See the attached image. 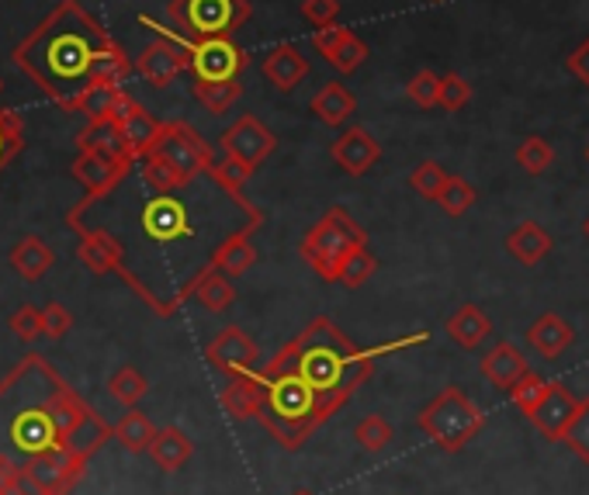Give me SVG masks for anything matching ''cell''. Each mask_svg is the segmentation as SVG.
I'll use <instances>...</instances> for the list:
<instances>
[{
	"instance_id": "obj_45",
	"label": "cell",
	"mask_w": 589,
	"mask_h": 495,
	"mask_svg": "<svg viewBox=\"0 0 589 495\" xmlns=\"http://www.w3.org/2000/svg\"><path fill=\"white\" fill-rule=\"evenodd\" d=\"M561 443H569L572 454L582 464H589V398H579V413L572 416V422H569V430H565Z\"/></svg>"
},
{
	"instance_id": "obj_37",
	"label": "cell",
	"mask_w": 589,
	"mask_h": 495,
	"mask_svg": "<svg viewBox=\"0 0 589 495\" xmlns=\"http://www.w3.org/2000/svg\"><path fill=\"white\" fill-rule=\"evenodd\" d=\"M122 98V87L111 84H94L84 98L77 101V111L87 118V122H101V118H114V105Z\"/></svg>"
},
{
	"instance_id": "obj_42",
	"label": "cell",
	"mask_w": 589,
	"mask_h": 495,
	"mask_svg": "<svg viewBox=\"0 0 589 495\" xmlns=\"http://www.w3.org/2000/svg\"><path fill=\"white\" fill-rule=\"evenodd\" d=\"M353 437H358V443L364 447L368 454H382L385 447L392 443V427L385 416H364L358 422V430H353Z\"/></svg>"
},
{
	"instance_id": "obj_36",
	"label": "cell",
	"mask_w": 589,
	"mask_h": 495,
	"mask_svg": "<svg viewBox=\"0 0 589 495\" xmlns=\"http://www.w3.org/2000/svg\"><path fill=\"white\" fill-rule=\"evenodd\" d=\"M253 170H257V167H250V163H243V160H236V156L222 153V160L211 163L208 177L216 180V184L222 187V191H229V195H243V187H247V180L253 177Z\"/></svg>"
},
{
	"instance_id": "obj_21",
	"label": "cell",
	"mask_w": 589,
	"mask_h": 495,
	"mask_svg": "<svg viewBox=\"0 0 589 495\" xmlns=\"http://www.w3.org/2000/svg\"><path fill=\"white\" fill-rule=\"evenodd\" d=\"M264 77H268L281 94H288V90H295L305 77H309V59L298 53V45L281 42V45H274V50L264 56Z\"/></svg>"
},
{
	"instance_id": "obj_23",
	"label": "cell",
	"mask_w": 589,
	"mask_h": 495,
	"mask_svg": "<svg viewBox=\"0 0 589 495\" xmlns=\"http://www.w3.org/2000/svg\"><path fill=\"white\" fill-rule=\"evenodd\" d=\"M527 371H531V367H527V358H524V353L516 350L513 343H506V340L497 343V346H492L486 358H482V374H486V378L497 385V388H506V392H510L516 382H521Z\"/></svg>"
},
{
	"instance_id": "obj_50",
	"label": "cell",
	"mask_w": 589,
	"mask_h": 495,
	"mask_svg": "<svg viewBox=\"0 0 589 495\" xmlns=\"http://www.w3.org/2000/svg\"><path fill=\"white\" fill-rule=\"evenodd\" d=\"M42 326H45V337H50V340H63L69 329H74V316L66 312V305L50 301L42 309Z\"/></svg>"
},
{
	"instance_id": "obj_10",
	"label": "cell",
	"mask_w": 589,
	"mask_h": 495,
	"mask_svg": "<svg viewBox=\"0 0 589 495\" xmlns=\"http://www.w3.org/2000/svg\"><path fill=\"white\" fill-rule=\"evenodd\" d=\"M32 475V482L42 488V495H66L74 488L84 471H87V458L74 454V451H45V454H35L32 461L21 464Z\"/></svg>"
},
{
	"instance_id": "obj_18",
	"label": "cell",
	"mask_w": 589,
	"mask_h": 495,
	"mask_svg": "<svg viewBox=\"0 0 589 495\" xmlns=\"http://www.w3.org/2000/svg\"><path fill=\"white\" fill-rule=\"evenodd\" d=\"M114 122L122 125V132H126L135 156L150 153V146L156 143V135H160V125H163L143 105L132 101L126 90H122V98H118V105H114Z\"/></svg>"
},
{
	"instance_id": "obj_29",
	"label": "cell",
	"mask_w": 589,
	"mask_h": 495,
	"mask_svg": "<svg viewBox=\"0 0 589 495\" xmlns=\"http://www.w3.org/2000/svg\"><path fill=\"white\" fill-rule=\"evenodd\" d=\"M313 111L323 125H347V118L358 111V101H353V94L343 84H326L316 98H313Z\"/></svg>"
},
{
	"instance_id": "obj_27",
	"label": "cell",
	"mask_w": 589,
	"mask_h": 495,
	"mask_svg": "<svg viewBox=\"0 0 589 495\" xmlns=\"http://www.w3.org/2000/svg\"><path fill=\"white\" fill-rule=\"evenodd\" d=\"M53 264H56V253L45 246L39 235H25V240H18L11 246V267L25 280H39Z\"/></svg>"
},
{
	"instance_id": "obj_30",
	"label": "cell",
	"mask_w": 589,
	"mask_h": 495,
	"mask_svg": "<svg viewBox=\"0 0 589 495\" xmlns=\"http://www.w3.org/2000/svg\"><path fill=\"white\" fill-rule=\"evenodd\" d=\"M114 440L126 447L129 454H143L150 451V443L156 437V427H153V419L146 413H139V409H129L122 419L114 422Z\"/></svg>"
},
{
	"instance_id": "obj_8",
	"label": "cell",
	"mask_w": 589,
	"mask_h": 495,
	"mask_svg": "<svg viewBox=\"0 0 589 495\" xmlns=\"http://www.w3.org/2000/svg\"><path fill=\"white\" fill-rule=\"evenodd\" d=\"M153 156H160L163 163H171V167L184 177V180H198V177H208L211 163V146L198 135V129H192L187 122H163L160 125V135L156 143L150 146ZM146 156V153H143Z\"/></svg>"
},
{
	"instance_id": "obj_31",
	"label": "cell",
	"mask_w": 589,
	"mask_h": 495,
	"mask_svg": "<svg viewBox=\"0 0 589 495\" xmlns=\"http://www.w3.org/2000/svg\"><path fill=\"white\" fill-rule=\"evenodd\" d=\"M192 298H198V305H205L208 312H226L229 305L236 301V292H232V285H229V274H222V271H205L201 274V280L195 285V295Z\"/></svg>"
},
{
	"instance_id": "obj_47",
	"label": "cell",
	"mask_w": 589,
	"mask_h": 495,
	"mask_svg": "<svg viewBox=\"0 0 589 495\" xmlns=\"http://www.w3.org/2000/svg\"><path fill=\"white\" fill-rule=\"evenodd\" d=\"M471 98V84L461 74H447L440 77V105L444 111H461Z\"/></svg>"
},
{
	"instance_id": "obj_16",
	"label": "cell",
	"mask_w": 589,
	"mask_h": 495,
	"mask_svg": "<svg viewBox=\"0 0 589 495\" xmlns=\"http://www.w3.org/2000/svg\"><path fill=\"white\" fill-rule=\"evenodd\" d=\"M135 167V163H122V160H111L105 153H77V160L69 163V174H74L84 187H87V195L90 198H101L108 195L111 187L122 180L129 170Z\"/></svg>"
},
{
	"instance_id": "obj_49",
	"label": "cell",
	"mask_w": 589,
	"mask_h": 495,
	"mask_svg": "<svg viewBox=\"0 0 589 495\" xmlns=\"http://www.w3.org/2000/svg\"><path fill=\"white\" fill-rule=\"evenodd\" d=\"M302 18L316 29L337 25L340 18V0H302Z\"/></svg>"
},
{
	"instance_id": "obj_56",
	"label": "cell",
	"mask_w": 589,
	"mask_h": 495,
	"mask_svg": "<svg viewBox=\"0 0 589 495\" xmlns=\"http://www.w3.org/2000/svg\"><path fill=\"white\" fill-rule=\"evenodd\" d=\"M0 94H4V80H0Z\"/></svg>"
},
{
	"instance_id": "obj_53",
	"label": "cell",
	"mask_w": 589,
	"mask_h": 495,
	"mask_svg": "<svg viewBox=\"0 0 589 495\" xmlns=\"http://www.w3.org/2000/svg\"><path fill=\"white\" fill-rule=\"evenodd\" d=\"M569 69H572V77L579 80V84H586L589 87V38L579 45V50L569 56Z\"/></svg>"
},
{
	"instance_id": "obj_34",
	"label": "cell",
	"mask_w": 589,
	"mask_h": 495,
	"mask_svg": "<svg viewBox=\"0 0 589 495\" xmlns=\"http://www.w3.org/2000/svg\"><path fill=\"white\" fill-rule=\"evenodd\" d=\"M135 170H139V177H143L153 191H177V187H187V184H195V180H184L171 163H163L160 156H153V153H146V156H139L135 160Z\"/></svg>"
},
{
	"instance_id": "obj_12",
	"label": "cell",
	"mask_w": 589,
	"mask_h": 495,
	"mask_svg": "<svg viewBox=\"0 0 589 495\" xmlns=\"http://www.w3.org/2000/svg\"><path fill=\"white\" fill-rule=\"evenodd\" d=\"M219 143H222V153L250 163V167H261V163L274 153L277 139H274V132L261 122V118L243 114V118H236V122L222 132Z\"/></svg>"
},
{
	"instance_id": "obj_3",
	"label": "cell",
	"mask_w": 589,
	"mask_h": 495,
	"mask_svg": "<svg viewBox=\"0 0 589 495\" xmlns=\"http://www.w3.org/2000/svg\"><path fill=\"white\" fill-rule=\"evenodd\" d=\"M114 430L69 388L56 367L29 353L0 378V454L18 464L45 451L90 458Z\"/></svg>"
},
{
	"instance_id": "obj_32",
	"label": "cell",
	"mask_w": 589,
	"mask_h": 495,
	"mask_svg": "<svg viewBox=\"0 0 589 495\" xmlns=\"http://www.w3.org/2000/svg\"><path fill=\"white\" fill-rule=\"evenodd\" d=\"M195 98L208 114H226L236 101L243 98V84L240 80H226V84H205L195 80Z\"/></svg>"
},
{
	"instance_id": "obj_51",
	"label": "cell",
	"mask_w": 589,
	"mask_h": 495,
	"mask_svg": "<svg viewBox=\"0 0 589 495\" xmlns=\"http://www.w3.org/2000/svg\"><path fill=\"white\" fill-rule=\"evenodd\" d=\"M347 32H350V29H340V25L316 29V38H313V42H316V50L323 53V59H326V56H334V50H337V45L347 38Z\"/></svg>"
},
{
	"instance_id": "obj_24",
	"label": "cell",
	"mask_w": 589,
	"mask_h": 495,
	"mask_svg": "<svg viewBox=\"0 0 589 495\" xmlns=\"http://www.w3.org/2000/svg\"><path fill=\"white\" fill-rule=\"evenodd\" d=\"M572 340H576L572 326L565 322L561 316H555V312H545L527 329V343L541 353V358H548V361H555L558 353L569 350Z\"/></svg>"
},
{
	"instance_id": "obj_19",
	"label": "cell",
	"mask_w": 589,
	"mask_h": 495,
	"mask_svg": "<svg viewBox=\"0 0 589 495\" xmlns=\"http://www.w3.org/2000/svg\"><path fill=\"white\" fill-rule=\"evenodd\" d=\"M77 146L84 153H105L111 160H122V163H135L139 156L132 153L129 139L122 132V125L114 122V118H101V122H87L77 135Z\"/></svg>"
},
{
	"instance_id": "obj_48",
	"label": "cell",
	"mask_w": 589,
	"mask_h": 495,
	"mask_svg": "<svg viewBox=\"0 0 589 495\" xmlns=\"http://www.w3.org/2000/svg\"><path fill=\"white\" fill-rule=\"evenodd\" d=\"M11 333L25 343H35L39 337H45V326H42V309L35 305H25V309H18L11 316Z\"/></svg>"
},
{
	"instance_id": "obj_7",
	"label": "cell",
	"mask_w": 589,
	"mask_h": 495,
	"mask_svg": "<svg viewBox=\"0 0 589 495\" xmlns=\"http://www.w3.org/2000/svg\"><path fill=\"white\" fill-rule=\"evenodd\" d=\"M167 14L184 38H232L250 21V0H171Z\"/></svg>"
},
{
	"instance_id": "obj_52",
	"label": "cell",
	"mask_w": 589,
	"mask_h": 495,
	"mask_svg": "<svg viewBox=\"0 0 589 495\" xmlns=\"http://www.w3.org/2000/svg\"><path fill=\"white\" fill-rule=\"evenodd\" d=\"M18 482H21V464L0 454V495H14Z\"/></svg>"
},
{
	"instance_id": "obj_11",
	"label": "cell",
	"mask_w": 589,
	"mask_h": 495,
	"mask_svg": "<svg viewBox=\"0 0 589 495\" xmlns=\"http://www.w3.org/2000/svg\"><path fill=\"white\" fill-rule=\"evenodd\" d=\"M205 358H208L211 367L222 371L226 378H232V374H247V371H257V367H261V350H257V343L243 333L240 326H226V329H219V337L205 346Z\"/></svg>"
},
{
	"instance_id": "obj_1",
	"label": "cell",
	"mask_w": 589,
	"mask_h": 495,
	"mask_svg": "<svg viewBox=\"0 0 589 495\" xmlns=\"http://www.w3.org/2000/svg\"><path fill=\"white\" fill-rule=\"evenodd\" d=\"M192 187L195 184L177 191H153L132 167L108 195H84L66 216L69 229L90 226L111 235L122 250L118 277L163 319L195 295L201 274L211 271L208 261L222 246V240H211L216 222L198 226Z\"/></svg>"
},
{
	"instance_id": "obj_58",
	"label": "cell",
	"mask_w": 589,
	"mask_h": 495,
	"mask_svg": "<svg viewBox=\"0 0 589 495\" xmlns=\"http://www.w3.org/2000/svg\"><path fill=\"white\" fill-rule=\"evenodd\" d=\"M437 4H440V0H437Z\"/></svg>"
},
{
	"instance_id": "obj_17",
	"label": "cell",
	"mask_w": 589,
	"mask_h": 495,
	"mask_svg": "<svg viewBox=\"0 0 589 495\" xmlns=\"http://www.w3.org/2000/svg\"><path fill=\"white\" fill-rule=\"evenodd\" d=\"M219 403L232 419H257L264 406V382L257 371L247 374H232L226 378L222 392H219Z\"/></svg>"
},
{
	"instance_id": "obj_54",
	"label": "cell",
	"mask_w": 589,
	"mask_h": 495,
	"mask_svg": "<svg viewBox=\"0 0 589 495\" xmlns=\"http://www.w3.org/2000/svg\"><path fill=\"white\" fill-rule=\"evenodd\" d=\"M582 232H586V240H589V219L582 222Z\"/></svg>"
},
{
	"instance_id": "obj_33",
	"label": "cell",
	"mask_w": 589,
	"mask_h": 495,
	"mask_svg": "<svg viewBox=\"0 0 589 495\" xmlns=\"http://www.w3.org/2000/svg\"><path fill=\"white\" fill-rule=\"evenodd\" d=\"M108 392H111L114 403H122L126 409H135L139 403H143V395L150 392V382L135 367H118L108 378Z\"/></svg>"
},
{
	"instance_id": "obj_2",
	"label": "cell",
	"mask_w": 589,
	"mask_h": 495,
	"mask_svg": "<svg viewBox=\"0 0 589 495\" xmlns=\"http://www.w3.org/2000/svg\"><path fill=\"white\" fill-rule=\"evenodd\" d=\"M413 343H427V333L364 350L350 343L337 322L319 316L264 367H257L264 382V406L257 419L285 451H298L371 378L374 361Z\"/></svg>"
},
{
	"instance_id": "obj_55",
	"label": "cell",
	"mask_w": 589,
	"mask_h": 495,
	"mask_svg": "<svg viewBox=\"0 0 589 495\" xmlns=\"http://www.w3.org/2000/svg\"><path fill=\"white\" fill-rule=\"evenodd\" d=\"M292 495H313V492H292Z\"/></svg>"
},
{
	"instance_id": "obj_22",
	"label": "cell",
	"mask_w": 589,
	"mask_h": 495,
	"mask_svg": "<svg viewBox=\"0 0 589 495\" xmlns=\"http://www.w3.org/2000/svg\"><path fill=\"white\" fill-rule=\"evenodd\" d=\"M74 232L80 235L77 256L84 261L87 271H94V274H118L122 271V250L114 246V240L108 232L90 229V226H77Z\"/></svg>"
},
{
	"instance_id": "obj_35",
	"label": "cell",
	"mask_w": 589,
	"mask_h": 495,
	"mask_svg": "<svg viewBox=\"0 0 589 495\" xmlns=\"http://www.w3.org/2000/svg\"><path fill=\"white\" fill-rule=\"evenodd\" d=\"M25 150V122L11 108H0V174L11 167V160Z\"/></svg>"
},
{
	"instance_id": "obj_6",
	"label": "cell",
	"mask_w": 589,
	"mask_h": 495,
	"mask_svg": "<svg viewBox=\"0 0 589 495\" xmlns=\"http://www.w3.org/2000/svg\"><path fill=\"white\" fill-rule=\"evenodd\" d=\"M416 427L427 433L440 451L458 454L465 451V443L476 440V433L486 427V416L458 385H447L434 403L416 416Z\"/></svg>"
},
{
	"instance_id": "obj_9",
	"label": "cell",
	"mask_w": 589,
	"mask_h": 495,
	"mask_svg": "<svg viewBox=\"0 0 589 495\" xmlns=\"http://www.w3.org/2000/svg\"><path fill=\"white\" fill-rule=\"evenodd\" d=\"M187 53V74L205 84H226L240 80V74L250 66V56L243 45L232 38H177Z\"/></svg>"
},
{
	"instance_id": "obj_14",
	"label": "cell",
	"mask_w": 589,
	"mask_h": 495,
	"mask_svg": "<svg viewBox=\"0 0 589 495\" xmlns=\"http://www.w3.org/2000/svg\"><path fill=\"white\" fill-rule=\"evenodd\" d=\"M329 156L337 160V167L350 177H364L374 163L382 160V146L379 139H374L368 129L361 125H350L337 135V143L329 146Z\"/></svg>"
},
{
	"instance_id": "obj_44",
	"label": "cell",
	"mask_w": 589,
	"mask_h": 495,
	"mask_svg": "<svg viewBox=\"0 0 589 495\" xmlns=\"http://www.w3.org/2000/svg\"><path fill=\"white\" fill-rule=\"evenodd\" d=\"M368 59V45H364V38H358L353 32H347V38L337 45L334 50V56H326V63L337 69V74H353L361 63Z\"/></svg>"
},
{
	"instance_id": "obj_41",
	"label": "cell",
	"mask_w": 589,
	"mask_h": 495,
	"mask_svg": "<svg viewBox=\"0 0 589 495\" xmlns=\"http://www.w3.org/2000/svg\"><path fill=\"white\" fill-rule=\"evenodd\" d=\"M545 392H548V382L541 378L537 371H527L521 382H516L506 395H510V403L521 409L524 416H531L537 406H541V398H545Z\"/></svg>"
},
{
	"instance_id": "obj_25",
	"label": "cell",
	"mask_w": 589,
	"mask_h": 495,
	"mask_svg": "<svg viewBox=\"0 0 589 495\" xmlns=\"http://www.w3.org/2000/svg\"><path fill=\"white\" fill-rule=\"evenodd\" d=\"M506 250L513 253V261H521L524 267H534L552 253V235L537 222H521L506 235Z\"/></svg>"
},
{
	"instance_id": "obj_13",
	"label": "cell",
	"mask_w": 589,
	"mask_h": 495,
	"mask_svg": "<svg viewBox=\"0 0 589 495\" xmlns=\"http://www.w3.org/2000/svg\"><path fill=\"white\" fill-rule=\"evenodd\" d=\"M135 74L153 87H171L181 74H187V53L184 45L171 35H160L150 42L135 59Z\"/></svg>"
},
{
	"instance_id": "obj_15",
	"label": "cell",
	"mask_w": 589,
	"mask_h": 495,
	"mask_svg": "<svg viewBox=\"0 0 589 495\" xmlns=\"http://www.w3.org/2000/svg\"><path fill=\"white\" fill-rule=\"evenodd\" d=\"M576 413H579V398H576L569 388H565L561 382H548L545 398H541V406H537L527 419H531L534 427L545 433L548 440H561Z\"/></svg>"
},
{
	"instance_id": "obj_40",
	"label": "cell",
	"mask_w": 589,
	"mask_h": 495,
	"mask_svg": "<svg viewBox=\"0 0 589 495\" xmlns=\"http://www.w3.org/2000/svg\"><path fill=\"white\" fill-rule=\"evenodd\" d=\"M516 163H521V167H524L531 177H537V174H545L552 163H555V150H552L548 139L531 135V139H524L521 146H516Z\"/></svg>"
},
{
	"instance_id": "obj_38",
	"label": "cell",
	"mask_w": 589,
	"mask_h": 495,
	"mask_svg": "<svg viewBox=\"0 0 589 495\" xmlns=\"http://www.w3.org/2000/svg\"><path fill=\"white\" fill-rule=\"evenodd\" d=\"M447 180H451V174H447L440 163H434V160H423L419 167H413V174H410V187L427 201H437L444 195Z\"/></svg>"
},
{
	"instance_id": "obj_39",
	"label": "cell",
	"mask_w": 589,
	"mask_h": 495,
	"mask_svg": "<svg viewBox=\"0 0 589 495\" xmlns=\"http://www.w3.org/2000/svg\"><path fill=\"white\" fill-rule=\"evenodd\" d=\"M374 271H379V261H374L368 246H361V250H353L347 261L340 264L337 280H340L343 288H364L368 280L374 277Z\"/></svg>"
},
{
	"instance_id": "obj_5",
	"label": "cell",
	"mask_w": 589,
	"mask_h": 495,
	"mask_svg": "<svg viewBox=\"0 0 589 495\" xmlns=\"http://www.w3.org/2000/svg\"><path fill=\"white\" fill-rule=\"evenodd\" d=\"M361 246H368V232L350 219L347 208H329L326 216L305 232L298 250H302V261L323 280H337L340 264Z\"/></svg>"
},
{
	"instance_id": "obj_20",
	"label": "cell",
	"mask_w": 589,
	"mask_h": 495,
	"mask_svg": "<svg viewBox=\"0 0 589 495\" xmlns=\"http://www.w3.org/2000/svg\"><path fill=\"white\" fill-rule=\"evenodd\" d=\"M264 222H247L243 229H236L232 235H226L222 246L211 256V267L229 274V277H240L257 264V246H253V232L261 229Z\"/></svg>"
},
{
	"instance_id": "obj_28",
	"label": "cell",
	"mask_w": 589,
	"mask_h": 495,
	"mask_svg": "<svg viewBox=\"0 0 589 495\" xmlns=\"http://www.w3.org/2000/svg\"><path fill=\"white\" fill-rule=\"evenodd\" d=\"M447 333H451V340L465 350H476L489 333H492V322L482 309H476V305H461V309L447 319Z\"/></svg>"
},
{
	"instance_id": "obj_26",
	"label": "cell",
	"mask_w": 589,
	"mask_h": 495,
	"mask_svg": "<svg viewBox=\"0 0 589 495\" xmlns=\"http://www.w3.org/2000/svg\"><path fill=\"white\" fill-rule=\"evenodd\" d=\"M192 451H195V443H192V437H187L184 430H177V427H163V430H156V437H153V443H150V458L156 461V468H163V471H181L184 464H187V458H192Z\"/></svg>"
},
{
	"instance_id": "obj_46",
	"label": "cell",
	"mask_w": 589,
	"mask_h": 495,
	"mask_svg": "<svg viewBox=\"0 0 589 495\" xmlns=\"http://www.w3.org/2000/svg\"><path fill=\"white\" fill-rule=\"evenodd\" d=\"M406 98L416 108H437L440 105V77L434 69H419V74L406 84Z\"/></svg>"
},
{
	"instance_id": "obj_43",
	"label": "cell",
	"mask_w": 589,
	"mask_h": 495,
	"mask_svg": "<svg viewBox=\"0 0 589 495\" xmlns=\"http://www.w3.org/2000/svg\"><path fill=\"white\" fill-rule=\"evenodd\" d=\"M476 198H479L476 187H471L465 177H451V180H447V187H444V195L437 198V205H440L451 219H458V216H465L471 205H476Z\"/></svg>"
},
{
	"instance_id": "obj_57",
	"label": "cell",
	"mask_w": 589,
	"mask_h": 495,
	"mask_svg": "<svg viewBox=\"0 0 589 495\" xmlns=\"http://www.w3.org/2000/svg\"><path fill=\"white\" fill-rule=\"evenodd\" d=\"M586 160H589V146H586Z\"/></svg>"
},
{
	"instance_id": "obj_4",
	"label": "cell",
	"mask_w": 589,
	"mask_h": 495,
	"mask_svg": "<svg viewBox=\"0 0 589 495\" xmlns=\"http://www.w3.org/2000/svg\"><path fill=\"white\" fill-rule=\"evenodd\" d=\"M114 38L80 0H59L39 25L14 45L11 63L45 98L63 111H77V101L101 80V66L114 50Z\"/></svg>"
}]
</instances>
